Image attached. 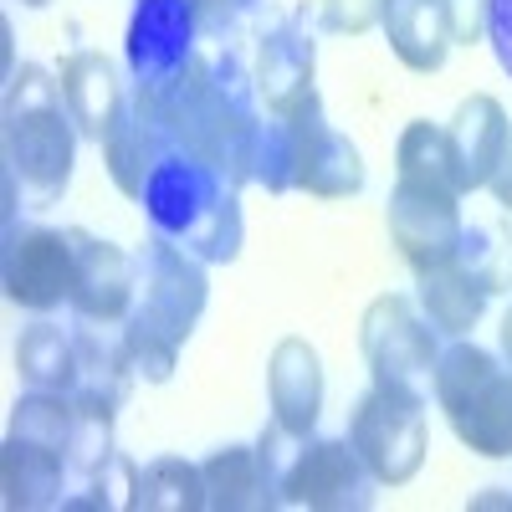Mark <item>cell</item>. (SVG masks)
Masks as SVG:
<instances>
[{"instance_id": "6da1fadb", "label": "cell", "mask_w": 512, "mask_h": 512, "mask_svg": "<svg viewBox=\"0 0 512 512\" xmlns=\"http://www.w3.org/2000/svg\"><path fill=\"white\" fill-rule=\"evenodd\" d=\"M159 108H164V128L175 139V149H190L210 169H221L236 190L251 185L267 108H262V93H256V72L241 62L231 41L195 52L190 72L169 93H159Z\"/></svg>"}, {"instance_id": "7a4b0ae2", "label": "cell", "mask_w": 512, "mask_h": 512, "mask_svg": "<svg viewBox=\"0 0 512 512\" xmlns=\"http://www.w3.org/2000/svg\"><path fill=\"white\" fill-rule=\"evenodd\" d=\"M0 118H6L0 123V154H6L0 180H11L21 190V205L31 210L57 205L72 185L77 139H82L62 98V77L36 62H21L6 77Z\"/></svg>"}, {"instance_id": "3957f363", "label": "cell", "mask_w": 512, "mask_h": 512, "mask_svg": "<svg viewBox=\"0 0 512 512\" xmlns=\"http://www.w3.org/2000/svg\"><path fill=\"white\" fill-rule=\"evenodd\" d=\"M139 205H144L149 231L180 241L185 251H195L210 267L241 256V241H246L241 190L221 175V169L195 159L190 149H164L154 159Z\"/></svg>"}, {"instance_id": "277c9868", "label": "cell", "mask_w": 512, "mask_h": 512, "mask_svg": "<svg viewBox=\"0 0 512 512\" xmlns=\"http://www.w3.org/2000/svg\"><path fill=\"white\" fill-rule=\"evenodd\" d=\"M369 180L364 154L349 134L323 118V98H303L287 113H267L262 139H256V169L251 185H262L267 195L308 190L318 200H349Z\"/></svg>"}, {"instance_id": "5b68a950", "label": "cell", "mask_w": 512, "mask_h": 512, "mask_svg": "<svg viewBox=\"0 0 512 512\" xmlns=\"http://www.w3.org/2000/svg\"><path fill=\"white\" fill-rule=\"evenodd\" d=\"M431 395L451 436L472 456L512 461V364H502L472 338H451L436 359Z\"/></svg>"}, {"instance_id": "8992f818", "label": "cell", "mask_w": 512, "mask_h": 512, "mask_svg": "<svg viewBox=\"0 0 512 512\" xmlns=\"http://www.w3.org/2000/svg\"><path fill=\"white\" fill-rule=\"evenodd\" d=\"M359 349L369 364V384L384 390H405V395H431L436 359H441V333L436 323L420 313L415 297L405 292H379L359 318Z\"/></svg>"}, {"instance_id": "52a82bcc", "label": "cell", "mask_w": 512, "mask_h": 512, "mask_svg": "<svg viewBox=\"0 0 512 512\" xmlns=\"http://www.w3.org/2000/svg\"><path fill=\"white\" fill-rule=\"evenodd\" d=\"M349 441L364 456V466L374 472L379 487H405L425 466V451H431V436H425V400L369 384L349 410Z\"/></svg>"}, {"instance_id": "ba28073f", "label": "cell", "mask_w": 512, "mask_h": 512, "mask_svg": "<svg viewBox=\"0 0 512 512\" xmlns=\"http://www.w3.org/2000/svg\"><path fill=\"white\" fill-rule=\"evenodd\" d=\"M0 282H6V303L26 313H57L72 303L77 287V246L72 231L52 226H6V256H0Z\"/></svg>"}, {"instance_id": "9c48e42d", "label": "cell", "mask_w": 512, "mask_h": 512, "mask_svg": "<svg viewBox=\"0 0 512 512\" xmlns=\"http://www.w3.org/2000/svg\"><path fill=\"white\" fill-rule=\"evenodd\" d=\"M210 262H200L195 251H185L180 241H169L159 231H149V241L139 246V308L175 333L180 344H190V333L205 318L210 303Z\"/></svg>"}, {"instance_id": "30bf717a", "label": "cell", "mask_w": 512, "mask_h": 512, "mask_svg": "<svg viewBox=\"0 0 512 512\" xmlns=\"http://www.w3.org/2000/svg\"><path fill=\"white\" fill-rule=\"evenodd\" d=\"M195 11L190 0H139L128 16V36H123V62L134 88L144 93H169L175 82L190 72L195 62Z\"/></svg>"}, {"instance_id": "8fae6325", "label": "cell", "mask_w": 512, "mask_h": 512, "mask_svg": "<svg viewBox=\"0 0 512 512\" xmlns=\"http://www.w3.org/2000/svg\"><path fill=\"white\" fill-rule=\"evenodd\" d=\"M374 492L379 482L349 436H308L282 482V502L308 512H369Z\"/></svg>"}, {"instance_id": "7c38bea8", "label": "cell", "mask_w": 512, "mask_h": 512, "mask_svg": "<svg viewBox=\"0 0 512 512\" xmlns=\"http://www.w3.org/2000/svg\"><path fill=\"white\" fill-rule=\"evenodd\" d=\"M77 246V287H72V318H103L123 323L139 303V256H128L118 241L93 236L88 226H67Z\"/></svg>"}, {"instance_id": "4fadbf2b", "label": "cell", "mask_w": 512, "mask_h": 512, "mask_svg": "<svg viewBox=\"0 0 512 512\" xmlns=\"http://www.w3.org/2000/svg\"><path fill=\"white\" fill-rule=\"evenodd\" d=\"M384 226H390V241L395 251L415 272L446 262L456 256V241H461V200L456 195H436V190H415V185H400L390 190V205H384Z\"/></svg>"}, {"instance_id": "5bb4252c", "label": "cell", "mask_w": 512, "mask_h": 512, "mask_svg": "<svg viewBox=\"0 0 512 512\" xmlns=\"http://www.w3.org/2000/svg\"><path fill=\"white\" fill-rule=\"evenodd\" d=\"M256 93H262V108L267 113H287L303 98H313V77H318V41L313 31L297 21V16H282L277 26H267L256 36Z\"/></svg>"}, {"instance_id": "9a60e30c", "label": "cell", "mask_w": 512, "mask_h": 512, "mask_svg": "<svg viewBox=\"0 0 512 512\" xmlns=\"http://www.w3.org/2000/svg\"><path fill=\"white\" fill-rule=\"evenodd\" d=\"M72 338H77V405H93L118 415L134 395V359H128V338L123 323H103V318H72Z\"/></svg>"}, {"instance_id": "2e32d148", "label": "cell", "mask_w": 512, "mask_h": 512, "mask_svg": "<svg viewBox=\"0 0 512 512\" xmlns=\"http://www.w3.org/2000/svg\"><path fill=\"white\" fill-rule=\"evenodd\" d=\"M103 169H108V180L128 195V200H139L144 195V180H149V169L164 149H175V139H169V128H164V108H159V93H144L134 88V98H128L123 118L103 134Z\"/></svg>"}, {"instance_id": "e0dca14e", "label": "cell", "mask_w": 512, "mask_h": 512, "mask_svg": "<svg viewBox=\"0 0 512 512\" xmlns=\"http://www.w3.org/2000/svg\"><path fill=\"white\" fill-rule=\"evenodd\" d=\"M267 405L292 436H313L323 415V359L308 338H282L267 359Z\"/></svg>"}, {"instance_id": "ac0fdd59", "label": "cell", "mask_w": 512, "mask_h": 512, "mask_svg": "<svg viewBox=\"0 0 512 512\" xmlns=\"http://www.w3.org/2000/svg\"><path fill=\"white\" fill-rule=\"evenodd\" d=\"M507 108L492 98V93H472L461 98L451 123H446V144H451V164H456V185H461V200L472 190H487V175L507 144Z\"/></svg>"}, {"instance_id": "d6986e66", "label": "cell", "mask_w": 512, "mask_h": 512, "mask_svg": "<svg viewBox=\"0 0 512 512\" xmlns=\"http://www.w3.org/2000/svg\"><path fill=\"white\" fill-rule=\"evenodd\" d=\"M57 77H62V98H67V113L77 123V134L103 144V134L123 118L128 98H134L128 82L118 77V62L103 57V52H72Z\"/></svg>"}, {"instance_id": "ffe728a7", "label": "cell", "mask_w": 512, "mask_h": 512, "mask_svg": "<svg viewBox=\"0 0 512 512\" xmlns=\"http://www.w3.org/2000/svg\"><path fill=\"white\" fill-rule=\"evenodd\" d=\"M379 31L410 72H441L456 47L451 0H390Z\"/></svg>"}, {"instance_id": "44dd1931", "label": "cell", "mask_w": 512, "mask_h": 512, "mask_svg": "<svg viewBox=\"0 0 512 512\" xmlns=\"http://www.w3.org/2000/svg\"><path fill=\"white\" fill-rule=\"evenodd\" d=\"M415 303L436 323V333L451 344V338H472V328L482 323V313L492 303V292L466 272L456 256H446V262L415 272Z\"/></svg>"}, {"instance_id": "7402d4cb", "label": "cell", "mask_w": 512, "mask_h": 512, "mask_svg": "<svg viewBox=\"0 0 512 512\" xmlns=\"http://www.w3.org/2000/svg\"><path fill=\"white\" fill-rule=\"evenodd\" d=\"M67 487H72V472H67L62 451H47V446L6 436V446H0V502H6L11 512L62 507Z\"/></svg>"}, {"instance_id": "603a6c76", "label": "cell", "mask_w": 512, "mask_h": 512, "mask_svg": "<svg viewBox=\"0 0 512 512\" xmlns=\"http://www.w3.org/2000/svg\"><path fill=\"white\" fill-rule=\"evenodd\" d=\"M205 472V492L216 512H277L282 497L272 492L262 461H256V446H221L200 461Z\"/></svg>"}, {"instance_id": "cb8c5ba5", "label": "cell", "mask_w": 512, "mask_h": 512, "mask_svg": "<svg viewBox=\"0 0 512 512\" xmlns=\"http://www.w3.org/2000/svg\"><path fill=\"white\" fill-rule=\"evenodd\" d=\"M16 374L26 379V390H77V338L72 328L52 323V313H41L31 328L16 338Z\"/></svg>"}, {"instance_id": "d4e9b609", "label": "cell", "mask_w": 512, "mask_h": 512, "mask_svg": "<svg viewBox=\"0 0 512 512\" xmlns=\"http://www.w3.org/2000/svg\"><path fill=\"white\" fill-rule=\"evenodd\" d=\"M395 180L400 185H415V190H436V195H456L461 200L451 144H446V128L441 123L415 118L405 134H400V144H395Z\"/></svg>"}, {"instance_id": "484cf974", "label": "cell", "mask_w": 512, "mask_h": 512, "mask_svg": "<svg viewBox=\"0 0 512 512\" xmlns=\"http://www.w3.org/2000/svg\"><path fill=\"white\" fill-rule=\"evenodd\" d=\"M205 507H210V492H205L200 461L154 456L149 466H139V502H134V512H205Z\"/></svg>"}, {"instance_id": "4316f807", "label": "cell", "mask_w": 512, "mask_h": 512, "mask_svg": "<svg viewBox=\"0 0 512 512\" xmlns=\"http://www.w3.org/2000/svg\"><path fill=\"white\" fill-rule=\"evenodd\" d=\"M72 431H77V400L67 390H26L6 420L11 441H31V446H47L62 456L72 446Z\"/></svg>"}, {"instance_id": "83f0119b", "label": "cell", "mask_w": 512, "mask_h": 512, "mask_svg": "<svg viewBox=\"0 0 512 512\" xmlns=\"http://www.w3.org/2000/svg\"><path fill=\"white\" fill-rule=\"evenodd\" d=\"M456 262L472 272L492 297L512 292V226L507 221H466L456 241Z\"/></svg>"}, {"instance_id": "f1b7e54d", "label": "cell", "mask_w": 512, "mask_h": 512, "mask_svg": "<svg viewBox=\"0 0 512 512\" xmlns=\"http://www.w3.org/2000/svg\"><path fill=\"white\" fill-rule=\"evenodd\" d=\"M134 502H139V466L118 451L108 466H98L88 482H77L62 497V512H134Z\"/></svg>"}, {"instance_id": "f546056e", "label": "cell", "mask_w": 512, "mask_h": 512, "mask_svg": "<svg viewBox=\"0 0 512 512\" xmlns=\"http://www.w3.org/2000/svg\"><path fill=\"white\" fill-rule=\"evenodd\" d=\"M123 338H128V359H134V374L144 379V384H169L175 379V364H180V338L175 333H164L139 303H134V313L123 318Z\"/></svg>"}, {"instance_id": "4dcf8cb0", "label": "cell", "mask_w": 512, "mask_h": 512, "mask_svg": "<svg viewBox=\"0 0 512 512\" xmlns=\"http://www.w3.org/2000/svg\"><path fill=\"white\" fill-rule=\"evenodd\" d=\"M256 6H262V0H190L195 31H200V41H210V47L236 41V31L256 16Z\"/></svg>"}, {"instance_id": "1f68e13d", "label": "cell", "mask_w": 512, "mask_h": 512, "mask_svg": "<svg viewBox=\"0 0 512 512\" xmlns=\"http://www.w3.org/2000/svg\"><path fill=\"white\" fill-rule=\"evenodd\" d=\"M318 6H323V26L333 36H364L384 21L390 0H318Z\"/></svg>"}, {"instance_id": "d6a6232c", "label": "cell", "mask_w": 512, "mask_h": 512, "mask_svg": "<svg viewBox=\"0 0 512 512\" xmlns=\"http://www.w3.org/2000/svg\"><path fill=\"white\" fill-rule=\"evenodd\" d=\"M487 41L497 67L512 77V0H487Z\"/></svg>"}, {"instance_id": "836d02e7", "label": "cell", "mask_w": 512, "mask_h": 512, "mask_svg": "<svg viewBox=\"0 0 512 512\" xmlns=\"http://www.w3.org/2000/svg\"><path fill=\"white\" fill-rule=\"evenodd\" d=\"M487 190H492V200L512 216V128H507V144H502V154H497V164H492V175H487Z\"/></svg>"}, {"instance_id": "e575fe53", "label": "cell", "mask_w": 512, "mask_h": 512, "mask_svg": "<svg viewBox=\"0 0 512 512\" xmlns=\"http://www.w3.org/2000/svg\"><path fill=\"white\" fill-rule=\"evenodd\" d=\"M0 57H6V77L21 67L16 62V26H11V16H0Z\"/></svg>"}, {"instance_id": "d590c367", "label": "cell", "mask_w": 512, "mask_h": 512, "mask_svg": "<svg viewBox=\"0 0 512 512\" xmlns=\"http://www.w3.org/2000/svg\"><path fill=\"white\" fill-rule=\"evenodd\" d=\"M466 507H512V492L507 487H482V492H472V502H466Z\"/></svg>"}, {"instance_id": "8d00e7d4", "label": "cell", "mask_w": 512, "mask_h": 512, "mask_svg": "<svg viewBox=\"0 0 512 512\" xmlns=\"http://www.w3.org/2000/svg\"><path fill=\"white\" fill-rule=\"evenodd\" d=\"M502 354H507V364H512V308L502 313Z\"/></svg>"}, {"instance_id": "74e56055", "label": "cell", "mask_w": 512, "mask_h": 512, "mask_svg": "<svg viewBox=\"0 0 512 512\" xmlns=\"http://www.w3.org/2000/svg\"><path fill=\"white\" fill-rule=\"evenodd\" d=\"M21 6H26V11H47V6H52V0H21Z\"/></svg>"}]
</instances>
